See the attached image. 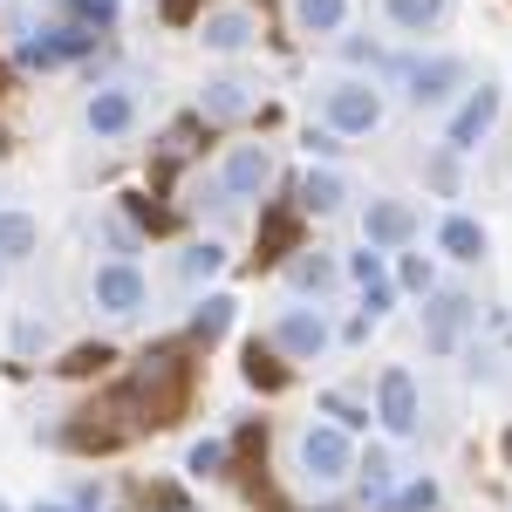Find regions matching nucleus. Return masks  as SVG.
<instances>
[{"label":"nucleus","instance_id":"9d476101","mask_svg":"<svg viewBox=\"0 0 512 512\" xmlns=\"http://www.w3.org/2000/svg\"><path fill=\"white\" fill-rule=\"evenodd\" d=\"M458 76H465V69H458L451 55H437V62H417V69H410V96H417V103H444V96L458 89Z\"/></svg>","mask_w":512,"mask_h":512},{"label":"nucleus","instance_id":"c756f323","mask_svg":"<svg viewBox=\"0 0 512 512\" xmlns=\"http://www.w3.org/2000/svg\"><path fill=\"white\" fill-rule=\"evenodd\" d=\"M328 417H342V431H362V424H369V417L355 410L349 396H328Z\"/></svg>","mask_w":512,"mask_h":512},{"label":"nucleus","instance_id":"4be33fe9","mask_svg":"<svg viewBox=\"0 0 512 512\" xmlns=\"http://www.w3.org/2000/svg\"><path fill=\"white\" fill-rule=\"evenodd\" d=\"M246 383H253V390H280V383H287V369L253 342V349H246Z\"/></svg>","mask_w":512,"mask_h":512},{"label":"nucleus","instance_id":"20e7f679","mask_svg":"<svg viewBox=\"0 0 512 512\" xmlns=\"http://www.w3.org/2000/svg\"><path fill=\"white\" fill-rule=\"evenodd\" d=\"M301 465H308L315 478H342L355 465L349 431H342V424H335V431H308V437H301Z\"/></svg>","mask_w":512,"mask_h":512},{"label":"nucleus","instance_id":"f3484780","mask_svg":"<svg viewBox=\"0 0 512 512\" xmlns=\"http://www.w3.org/2000/svg\"><path fill=\"white\" fill-rule=\"evenodd\" d=\"M246 103H253V96H246V82H205V117H246Z\"/></svg>","mask_w":512,"mask_h":512},{"label":"nucleus","instance_id":"f704fd0d","mask_svg":"<svg viewBox=\"0 0 512 512\" xmlns=\"http://www.w3.org/2000/svg\"><path fill=\"white\" fill-rule=\"evenodd\" d=\"M0 512H7V506H0Z\"/></svg>","mask_w":512,"mask_h":512},{"label":"nucleus","instance_id":"5701e85b","mask_svg":"<svg viewBox=\"0 0 512 512\" xmlns=\"http://www.w3.org/2000/svg\"><path fill=\"white\" fill-rule=\"evenodd\" d=\"M301 28H308V35L342 28V0H301Z\"/></svg>","mask_w":512,"mask_h":512},{"label":"nucleus","instance_id":"423d86ee","mask_svg":"<svg viewBox=\"0 0 512 512\" xmlns=\"http://www.w3.org/2000/svg\"><path fill=\"white\" fill-rule=\"evenodd\" d=\"M96 308H110V315H137V308H144V274H137V267H103V274H96Z\"/></svg>","mask_w":512,"mask_h":512},{"label":"nucleus","instance_id":"f257e3e1","mask_svg":"<svg viewBox=\"0 0 512 512\" xmlns=\"http://www.w3.org/2000/svg\"><path fill=\"white\" fill-rule=\"evenodd\" d=\"M130 396L144 403V417H151V431L158 424H171L178 410H185V396H192V362L178 349H158V355H144L137 369H130Z\"/></svg>","mask_w":512,"mask_h":512},{"label":"nucleus","instance_id":"a878e982","mask_svg":"<svg viewBox=\"0 0 512 512\" xmlns=\"http://www.w3.org/2000/svg\"><path fill=\"white\" fill-rule=\"evenodd\" d=\"M117 7H123V0H69V14H76L82 28H110V21H117Z\"/></svg>","mask_w":512,"mask_h":512},{"label":"nucleus","instance_id":"473e14b6","mask_svg":"<svg viewBox=\"0 0 512 512\" xmlns=\"http://www.w3.org/2000/svg\"><path fill=\"white\" fill-rule=\"evenodd\" d=\"M35 512H69V506H35Z\"/></svg>","mask_w":512,"mask_h":512},{"label":"nucleus","instance_id":"f8f14e48","mask_svg":"<svg viewBox=\"0 0 512 512\" xmlns=\"http://www.w3.org/2000/svg\"><path fill=\"white\" fill-rule=\"evenodd\" d=\"M383 424H390V431H417V383H410L403 369L383 376Z\"/></svg>","mask_w":512,"mask_h":512},{"label":"nucleus","instance_id":"7ed1b4c3","mask_svg":"<svg viewBox=\"0 0 512 512\" xmlns=\"http://www.w3.org/2000/svg\"><path fill=\"white\" fill-rule=\"evenodd\" d=\"M472 328V301L465 294H437L431 308H424V342H431L437 355H451L458 349V335Z\"/></svg>","mask_w":512,"mask_h":512},{"label":"nucleus","instance_id":"b1692460","mask_svg":"<svg viewBox=\"0 0 512 512\" xmlns=\"http://www.w3.org/2000/svg\"><path fill=\"white\" fill-rule=\"evenodd\" d=\"M390 14L403 28H431L437 14H444V0H390Z\"/></svg>","mask_w":512,"mask_h":512},{"label":"nucleus","instance_id":"4468645a","mask_svg":"<svg viewBox=\"0 0 512 512\" xmlns=\"http://www.w3.org/2000/svg\"><path fill=\"white\" fill-rule=\"evenodd\" d=\"M198 35H205V48L233 55V48H246V41H253V14H212V21H205Z\"/></svg>","mask_w":512,"mask_h":512},{"label":"nucleus","instance_id":"393cba45","mask_svg":"<svg viewBox=\"0 0 512 512\" xmlns=\"http://www.w3.org/2000/svg\"><path fill=\"white\" fill-rule=\"evenodd\" d=\"M219 267H226V253H219V246H212V239H205V246H192V253H185V280H212V274H219Z\"/></svg>","mask_w":512,"mask_h":512},{"label":"nucleus","instance_id":"7c9ffc66","mask_svg":"<svg viewBox=\"0 0 512 512\" xmlns=\"http://www.w3.org/2000/svg\"><path fill=\"white\" fill-rule=\"evenodd\" d=\"M403 287H417V294H424V287H431V267H424V260H403Z\"/></svg>","mask_w":512,"mask_h":512},{"label":"nucleus","instance_id":"2f4dec72","mask_svg":"<svg viewBox=\"0 0 512 512\" xmlns=\"http://www.w3.org/2000/svg\"><path fill=\"white\" fill-rule=\"evenodd\" d=\"M192 7L198 0H164V21H192Z\"/></svg>","mask_w":512,"mask_h":512},{"label":"nucleus","instance_id":"9b49d317","mask_svg":"<svg viewBox=\"0 0 512 512\" xmlns=\"http://www.w3.org/2000/svg\"><path fill=\"white\" fill-rule=\"evenodd\" d=\"M137 123V103L123 96V89H103V96H89V130L96 137H123Z\"/></svg>","mask_w":512,"mask_h":512},{"label":"nucleus","instance_id":"dca6fc26","mask_svg":"<svg viewBox=\"0 0 512 512\" xmlns=\"http://www.w3.org/2000/svg\"><path fill=\"white\" fill-rule=\"evenodd\" d=\"M355 280H362L369 315H376V308H390V274H383V253H355Z\"/></svg>","mask_w":512,"mask_h":512},{"label":"nucleus","instance_id":"39448f33","mask_svg":"<svg viewBox=\"0 0 512 512\" xmlns=\"http://www.w3.org/2000/svg\"><path fill=\"white\" fill-rule=\"evenodd\" d=\"M376 117H383L376 89H362V82H342V89H328V123H335V130H376Z\"/></svg>","mask_w":512,"mask_h":512},{"label":"nucleus","instance_id":"cd10ccee","mask_svg":"<svg viewBox=\"0 0 512 512\" xmlns=\"http://www.w3.org/2000/svg\"><path fill=\"white\" fill-rule=\"evenodd\" d=\"M219 465H226V444H219V437H205V444H192V472H198V478H212Z\"/></svg>","mask_w":512,"mask_h":512},{"label":"nucleus","instance_id":"0eeeda50","mask_svg":"<svg viewBox=\"0 0 512 512\" xmlns=\"http://www.w3.org/2000/svg\"><path fill=\"white\" fill-rule=\"evenodd\" d=\"M267 178H274V164H267V151H260V144H239L233 158H226V171H219V185H226L233 198H253Z\"/></svg>","mask_w":512,"mask_h":512},{"label":"nucleus","instance_id":"1a4fd4ad","mask_svg":"<svg viewBox=\"0 0 512 512\" xmlns=\"http://www.w3.org/2000/svg\"><path fill=\"white\" fill-rule=\"evenodd\" d=\"M362 233H369V246H403V239L417 233V212H410V205H396V198H383V205H369Z\"/></svg>","mask_w":512,"mask_h":512},{"label":"nucleus","instance_id":"bb28decb","mask_svg":"<svg viewBox=\"0 0 512 512\" xmlns=\"http://www.w3.org/2000/svg\"><path fill=\"white\" fill-rule=\"evenodd\" d=\"M287 274H294V287H328V280H335V267H328V260H294V267H287Z\"/></svg>","mask_w":512,"mask_h":512},{"label":"nucleus","instance_id":"412c9836","mask_svg":"<svg viewBox=\"0 0 512 512\" xmlns=\"http://www.w3.org/2000/svg\"><path fill=\"white\" fill-rule=\"evenodd\" d=\"M294 246V212H267V226H260V260H280Z\"/></svg>","mask_w":512,"mask_h":512},{"label":"nucleus","instance_id":"a211bd4d","mask_svg":"<svg viewBox=\"0 0 512 512\" xmlns=\"http://www.w3.org/2000/svg\"><path fill=\"white\" fill-rule=\"evenodd\" d=\"M226 328H233V301H226V294H212V301L192 315V335H198V342H219Z\"/></svg>","mask_w":512,"mask_h":512},{"label":"nucleus","instance_id":"72a5a7b5","mask_svg":"<svg viewBox=\"0 0 512 512\" xmlns=\"http://www.w3.org/2000/svg\"><path fill=\"white\" fill-rule=\"evenodd\" d=\"M506 444H512V437H506Z\"/></svg>","mask_w":512,"mask_h":512},{"label":"nucleus","instance_id":"ddd939ff","mask_svg":"<svg viewBox=\"0 0 512 512\" xmlns=\"http://www.w3.org/2000/svg\"><path fill=\"white\" fill-rule=\"evenodd\" d=\"M28 253H35V219H21V212H0V280L14 274Z\"/></svg>","mask_w":512,"mask_h":512},{"label":"nucleus","instance_id":"6ab92c4d","mask_svg":"<svg viewBox=\"0 0 512 512\" xmlns=\"http://www.w3.org/2000/svg\"><path fill=\"white\" fill-rule=\"evenodd\" d=\"M301 205H308V212H335V205H342V178H335V171H308Z\"/></svg>","mask_w":512,"mask_h":512},{"label":"nucleus","instance_id":"c85d7f7f","mask_svg":"<svg viewBox=\"0 0 512 512\" xmlns=\"http://www.w3.org/2000/svg\"><path fill=\"white\" fill-rule=\"evenodd\" d=\"M396 506H403V512H431V506H437V485H431V478L403 485V492H396Z\"/></svg>","mask_w":512,"mask_h":512},{"label":"nucleus","instance_id":"f03ea898","mask_svg":"<svg viewBox=\"0 0 512 512\" xmlns=\"http://www.w3.org/2000/svg\"><path fill=\"white\" fill-rule=\"evenodd\" d=\"M89 28H55V35H35V41H21V69H62V62H76V55H89Z\"/></svg>","mask_w":512,"mask_h":512},{"label":"nucleus","instance_id":"6e6552de","mask_svg":"<svg viewBox=\"0 0 512 512\" xmlns=\"http://www.w3.org/2000/svg\"><path fill=\"white\" fill-rule=\"evenodd\" d=\"M492 117H499V89H478L472 103H465V110L451 117V151H472L478 137L492 130Z\"/></svg>","mask_w":512,"mask_h":512},{"label":"nucleus","instance_id":"aec40b11","mask_svg":"<svg viewBox=\"0 0 512 512\" xmlns=\"http://www.w3.org/2000/svg\"><path fill=\"white\" fill-rule=\"evenodd\" d=\"M444 253H458V260H478V253H485V233H478L472 219H444Z\"/></svg>","mask_w":512,"mask_h":512},{"label":"nucleus","instance_id":"2eb2a0df","mask_svg":"<svg viewBox=\"0 0 512 512\" xmlns=\"http://www.w3.org/2000/svg\"><path fill=\"white\" fill-rule=\"evenodd\" d=\"M274 335H280V349H287V355H315L321 342H328V328H321V315H287V321L274 328Z\"/></svg>","mask_w":512,"mask_h":512}]
</instances>
